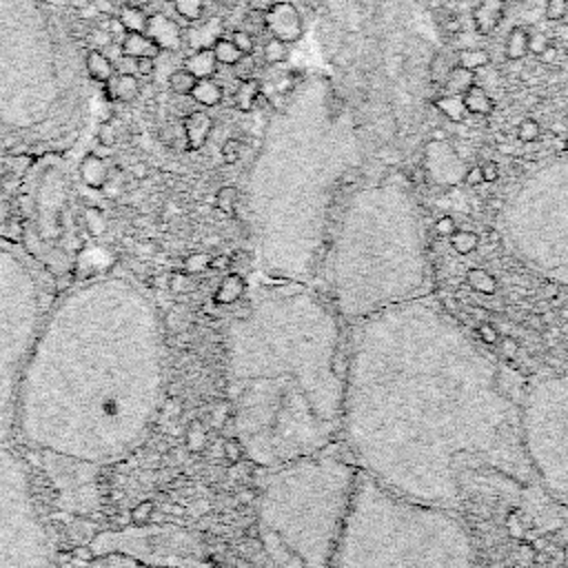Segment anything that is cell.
Returning <instances> with one entry per match:
<instances>
[{"label":"cell","mask_w":568,"mask_h":568,"mask_svg":"<svg viewBox=\"0 0 568 568\" xmlns=\"http://www.w3.org/2000/svg\"><path fill=\"white\" fill-rule=\"evenodd\" d=\"M149 2H153V0H124V4H131V7H144Z\"/></svg>","instance_id":"cell-60"},{"label":"cell","mask_w":568,"mask_h":568,"mask_svg":"<svg viewBox=\"0 0 568 568\" xmlns=\"http://www.w3.org/2000/svg\"><path fill=\"white\" fill-rule=\"evenodd\" d=\"M31 162L33 158H0V233L9 235L18 213L24 173Z\"/></svg>","instance_id":"cell-13"},{"label":"cell","mask_w":568,"mask_h":568,"mask_svg":"<svg viewBox=\"0 0 568 568\" xmlns=\"http://www.w3.org/2000/svg\"><path fill=\"white\" fill-rule=\"evenodd\" d=\"M435 109L453 122H464L468 115V111L462 102V95H442L435 100Z\"/></svg>","instance_id":"cell-27"},{"label":"cell","mask_w":568,"mask_h":568,"mask_svg":"<svg viewBox=\"0 0 568 568\" xmlns=\"http://www.w3.org/2000/svg\"><path fill=\"white\" fill-rule=\"evenodd\" d=\"M331 568H475L450 508L397 495L359 470Z\"/></svg>","instance_id":"cell-7"},{"label":"cell","mask_w":568,"mask_h":568,"mask_svg":"<svg viewBox=\"0 0 568 568\" xmlns=\"http://www.w3.org/2000/svg\"><path fill=\"white\" fill-rule=\"evenodd\" d=\"M146 20H149V16L142 11V7L124 4V7L120 9V22L124 24V29H126V31L144 33V29H146Z\"/></svg>","instance_id":"cell-31"},{"label":"cell","mask_w":568,"mask_h":568,"mask_svg":"<svg viewBox=\"0 0 568 568\" xmlns=\"http://www.w3.org/2000/svg\"><path fill=\"white\" fill-rule=\"evenodd\" d=\"M195 82H197V78H195L193 73H189L186 69H175V71L169 75V89H171L175 95H191Z\"/></svg>","instance_id":"cell-33"},{"label":"cell","mask_w":568,"mask_h":568,"mask_svg":"<svg viewBox=\"0 0 568 568\" xmlns=\"http://www.w3.org/2000/svg\"><path fill=\"white\" fill-rule=\"evenodd\" d=\"M266 470L257 532L271 568H331L359 468L326 448Z\"/></svg>","instance_id":"cell-6"},{"label":"cell","mask_w":568,"mask_h":568,"mask_svg":"<svg viewBox=\"0 0 568 568\" xmlns=\"http://www.w3.org/2000/svg\"><path fill=\"white\" fill-rule=\"evenodd\" d=\"M277 2H280V0H248V7H251V11H255V13H266V11H271Z\"/></svg>","instance_id":"cell-51"},{"label":"cell","mask_w":568,"mask_h":568,"mask_svg":"<svg viewBox=\"0 0 568 568\" xmlns=\"http://www.w3.org/2000/svg\"><path fill=\"white\" fill-rule=\"evenodd\" d=\"M220 153H222V160H224V162H229V164L237 162V158H240V153H242V144H240V140H235V138L224 140V142H222Z\"/></svg>","instance_id":"cell-42"},{"label":"cell","mask_w":568,"mask_h":568,"mask_svg":"<svg viewBox=\"0 0 568 568\" xmlns=\"http://www.w3.org/2000/svg\"><path fill=\"white\" fill-rule=\"evenodd\" d=\"M521 444L537 488L568 506V371L521 393Z\"/></svg>","instance_id":"cell-10"},{"label":"cell","mask_w":568,"mask_h":568,"mask_svg":"<svg viewBox=\"0 0 568 568\" xmlns=\"http://www.w3.org/2000/svg\"><path fill=\"white\" fill-rule=\"evenodd\" d=\"M528 29L526 27H513L506 40V58L508 60H521L528 53Z\"/></svg>","instance_id":"cell-26"},{"label":"cell","mask_w":568,"mask_h":568,"mask_svg":"<svg viewBox=\"0 0 568 568\" xmlns=\"http://www.w3.org/2000/svg\"><path fill=\"white\" fill-rule=\"evenodd\" d=\"M202 4L204 0H173L175 13L186 22H195L202 18Z\"/></svg>","instance_id":"cell-34"},{"label":"cell","mask_w":568,"mask_h":568,"mask_svg":"<svg viewBox=\"0 0 568 568\" xmlns=\"http://www.w3.org/2000/svg\"><path fill=\"white\" fill-rule=\"evenodd\" d=\"M191 98L202 106H215L222 102V87L217 82H213L211 78L197 80L191 91Z\"/></svg>","instance_id":"cell-25"},{"label":"cell","mask_w":568,"mask_h":568,"mask_svg":"<svg viewBox=\"0 0 568 568\" xmlns=\"http://www.w3.org/2000/svg\"><path fill=\"white\" fill-rule=\"evenodd\" d=\"M377 158H382L386 164H395L402 160V153L399 149H395L393 144H384L379 151H377Z\"/></svg>","instance_id":"cell-48"},{"label":"cell","mask_w":568,"mask_h":568,"mask_svg":"<svg viewBox=\"0 0 568 568\" xmlns=\"http://www.w3.org/2000/svg\"><path fill=\"white\" fill-rule=\"evenodd\" d=\"M262 91L260 82L255 78H248V80H240V87L235 91V106L240 111H251L253 109V102L257 98V93Z\"/></svg>","instance_id":"cell-29"},{"label":"cell","mask_w":568,"mask_h":568,"mask_svg":"<svg viewBox=\"0 0 568 568\" xmlns=\"http://www.w3.org/2000/svg\"><path fill=\"white\" fill-rule=\"evenodd\" d=\"M550 42H548V36H544V33H530V38H528V51H532V53H541L546 47H548Z\"/></svg>","instance_id":"cell-47"},{"label":"cell","mask_w":568,"mask_h":568,"mask_svg":"<svg viewBox=\"0 0 568 568\" xmlns=\"http://www.w3.org/2000/svg\"><path fill=\"white\" fill-rule=\"evenodd\" d=\"M286 58H288V44H286V42H282V40H277V38L266 40V44H264V60H266L268 64H280V62H284Z\"/></svg>","instance_id":"cell-35"},{"label":"cell","mask_w":568,"mask_h":568,"mask_svg":"<svg viewBox=\"0 0 568 568\" xmlns=\"http://www.w3.org/2000/svg\"><path fill=\"white\" fill-rule=\"evenodd\" d=\"M89 38H91V42L95 44V49H100V51H104L113 40H111V36H109V31H102V29H93L91 33H89Z\"/></svg>","instance_id":"cell-46"},{"label":"cell","mask_w":568,"mask_h":568,"mask_svg":"<svg viewBox=\"0 0 568 568\" xmlns=\"http://www.w3.org/2000/svg\"><path fill=\"white\" fill-rule=\"evenodd\" d=\"M568 11V0H546V11H544V18L546 20H561Z\"/></svg>","instance_id":"cell-43"},{"label":"cell","mask_w":568,"mask_h":568,"mask_svg":"<svg viewBox=\"0 0 568 568\" xmlns=\"http://www.w3.org/2000/svg\"><path fill=\"white\" fill-rule=\"evenodd\" d=\"M537 58H539V62H541V64H552V62H557V60H559V47L550 42V44H548V47H546Z\"/></svg>","instance_id":"cell-50"},{"label":"cell","mask_w":568,"mask_h":568,"mask_svg":"<svg viewBox=\"0 0 568 568\" xmlns=\"http://www.w3.org/2000/svg\"><path fill=\"white\" fill-rule=\"evenodd\" d=\"M84 49L49 0H0V158L64 155L91 113Z\"/></svg>","instance_id":"cell-4"},{"label":"cell","mask_w":568,"mask_h":568,"mask_svg":"<svg viewBox=\"0 0 568 568\" xmlns=\"http://www.w3.org/2000/svg\"><path fill=\"white\" fill-rule=\"evenodd\" d=\"M0 568H55L29 468L0 439Z\"/></svg>","instance_id":"cell-11"},{"label":"cell","mask_w":568,"mask_h":568,"mask_svg":"<svg viewBox=\"0 0 568 568\" xmlns=\"http://www.w3.org/2000/svg\"><path fill=\"white\" fill-rule=\"evenodd\" d=\"M213 55H215V60H217V64H229V67H233L237 60H240V51H237V47L229 40V38H217L215 42H213Z\"/></svg>","instance_id":"cell-32"},{"label":"cell","mask_w":568,"mask_h":568,"mask_svg":"<svg viewBox=\"0 0 568 568\" xmlns=\"http://www.w3.org/2000/svg\"><path fill=\"white\" fill-rule=\"evenodd\" d=\"M450 67H453V64H448V62H446L444 53H435V55H433V62H430V75H433V80L442 84V82H444V78L448 75Z\"/></svg>","instance_id":"cell-40"},{"label":"cell","mask_w":568,"mask_h":568,"mask_svg":"<svg viewBox=\"0 0 568 568\" xmlns=\"http://www.w3.org/2000/svg\"><path fill=\"white\" fill-rule=\"evenodd\" d=\"M539 135H541V126L535 118H524L517 124V138L521 142H535V140H539Z\"/></svg>","instance_id":"cell-36"},{"label":"cell","mask_w":568,"mask_h":568,"mask_svg":"<svg viewBox=\"0 0 568 568\" xmlns=\"http://www.w3.org/2000/svg\"><path fill=\"white\" fill-rule=\"evenodd\" d=\"M93 4H95V9H98L100 13H106V16H109L111 9H113V7H111V4H113L111 0H93Z\"/></svg>","instance_id":"cell-57"},{"label":"cell","mask_w":568,"mask_h":568,"mask_svg":"<svg viewBox=\"0 0 568 568\" xmlns=\"http://www.w3.org/2000/svg\"><path fill=\"white\" fill-rule=\"evenodd\" d=\"M80 178L91 186V189H102L109 182V166L104 158L95 153H87L78 166Z\"/></svg>","instance_id":"cell-20"},{"label":"cell","mask_w":568,"mask_h":568,"mask_svg":"<svg viewBox=\"0 0 568 568\" xmlns=\"http://www.w3.org/2000/svg\"><path fill=\"white\" fill-rule=\"evenodd\" d=\"M466 182H468V184H479V182H484L481 166H470V169L466 171Z\"/></svg>","instance_id":"cell-55"},{"label":"cell","mask_w":568,"mask_h":568,"mask_svg":"<svg viewBox=\"0 0 568 568\" xmlns=\"http://www.w3.org/2000/svg\"><path fill=\"white\" fill-rule=\"evenodd\" d=\"M544 11H546V0H524L521 18H526L528 22H535L544 16Z\"/></svg>","instance_id":"cell-39"},{"label":"cell","mask_w":568,"mask_h":568,"mask_svg":"<svg viewBox=\"0 0 568 568\" xmlns=\"http://www.w3.org/2000/svg\"><path fill=\"white\" fill-rule=\"evenodd\" d=\"M462 102H464L466 111L473 115H488L493 111V98L479 84H473L470 89H466L462 93Z\"/></svg>","instance_id":"cell-23"},{"label":"cell","mask_w":568,"mask_h":568,"mask_svg":"<svg viewBox=\"0 0 568 568\" xmlns=\"http://www.w3.org/2000/svg\"><path fill=\"white\" fill-rule=\"evenodd\" d=\"M237 200V191L233 186H224L220 193H217V204L224 206V209H231Z\"/></svg>","instance_id":"cell-49"},{"label":"cell","mask_w":568,"mask_h":568,"mask_svg":"<svg viewBox=\"0 0 568 568\" xmlns=\"http://www.w3.org/2000/svg\"><path fill=\"white\" fill-rule=\"evenodd\" d=\"M481 175H484V180L495 182V180L499 178V169H497V164H495L493 160H488L486 164H481Z\"/></svg>","instance_id":"cell-52"},{"label":"cell","mask_w":568,"mask_h":568,"mask_svg":"<svg viewBox=\"0 0 568 568\" xmlns=\"http://www.w3.org/2000/svg\"><path fill=\"white\" fill-rule=\"evenodd\" d=\"M84 71L91 82L104 84L109 78L115 75L113 62L100 51V49H87L84 51Z\"/></svg>","instance_id":"cell-19"},{"label":"cell","mask_w":568,"mask_h":568,"mask_svg":"<svg viewBox=\"0 0 568 568\" xmlns=\"http://www.w3.org/2000/svg\"><path fill=\"white\" fill-rule=\"evenodd\" d=\"M475 84V71L464 69L459 64H453L448 75L444 78L442 87L448 91V95H462L466 89H470Z\"/></svg>","instance_id":"cell-24"},{"label":"cell","mask_w":568,"mask_h":568,"mask_svg":"<svg viewBox=\"0 0 568 568\" xmlns=\"http://www.w3.org/2000/svg\"><path fill=\"white\" fill-rule=\"evenodd\" d=\"M84 568H211L171 528H126L93 539Z\"/></svg>","instance_id":"cell-12"},{"label":"cell","mask_w":568,"mask_h":568,"mask_svg":"<svg viewBox=\"0 0 568 568\" xmlns=\"http://www.w3.org/2000/svg\"><path fill=\"white\" fill-rule=\"evenodd\" d=\"M118 71H120V73H135V58L120 55V58H118Z\"/></svg>","instance_id":"cell-53"},{"label":"cell","mask_w":568,"mask_h":568,"mask_svg":"<svg viewBox=\"0 0 568 568\" xmlns=\"http://www.w3.org/2000/svg\"><path fill=\"white\" fill-rule=\"evenodd\" d=\"M342 109H344V100H342V98H335V100L331 102V118H337V115L342 113Z\"/></svg>","instance_id":"cell-58"},{"label":"cell","mask_w":568,"mask_h":568,"mask_svg":"<svg viewBox=\"0 0 568 568\" xmlns=\"http://www.w3.org/2000/svg\"><path fill=\"white\" fill-rule=\"evenodd\" d=\"M506 9L504 0H481L473 11V22L479 36H488L501 20Z\"/></svg>","instance_id":"cell-18"},{"label":"cell","mask_w":568,"mask_h":568,"mask_svg":"<svg viewBox=\"0 0 568 568\" xmlns=\"http://www.w3.org/2000/svg\"><path fill=\"white\" fill-rule=\"evenodd\" d=\"M521 388L424 295L348 331L339 439L388 490L455 508L466 470L537 486L521 444Z\"/></svg>","instance_id":"cell-1"},{"label":"cell","mask_w":568,"mask_h":568,"mask_svg":"<svg viewBox=\"0 0 568 568\" xmlns=\"http://www.w3.org/2000/svg\"><path fill=\"white\" fill-rule=\"evenodd\" d=\"M490 62V53L486 49H459L457 53V64L464 67V69H470V71H479L484 67H488Z\"/></svg>","instance_id":"cell-30"},{"label":"cell","mask_w":568,"mask_h":568,"mask_svg":"<svg viewBox=\"0 0 568 568\" xmlns=\"http://www.w3.org/2000/svg\"><path fill=\"white\" fill-rule=\"evenodd\" d=\"M164 379L155 302L124 275L91 277L51 302L20 377L13 426L29 448L106 464L146 437Z\"/></svg>","instance_id":"cell-2"},{"label":"cell","mask_w":568,"mask_h":568,"mask_svg":"<svg viewBox=\"0 0 568 568\" xmlns=\"http://www.w3.org/2000/svg\"><path fill=\"white\" fill-rule=\"evenodd\" d=\"M266 106H268V100H266V95L260 91L257 98H255V102H253V109H266Z\"/></svg>","instance_id":"cell-59"},{"label":"cell","mask_w":568,"mask_h":568,"mask_svg":"<svg viewBox=\"0 0 568 568\" xmlns=\"http://www.w3.org/2000/svg\"><path fill=\"white\" fill-rule=\"evenodd\" d=\"M95 140L102 144V146H111L115 144L118 140V133H115V124H111L109 120H102L98 131H95Z\"/></svg>","instance_id":"cell-41"},{"label":"cell","mask_w":568,"mask_h":568,"mask_svg":"<svg viewBox=\"0 0 568 568\" xmlns=\"http://www.w3.org/2000/svg\"><path fill=\"white\" fill-rule=\"evenodd\" d=\"M133 173H135L138 178H142V175L146 173V166H144V164H135V166H133Z\"/></svg>","instance_id":"cell-61"},{"label":"cell","mask_w":568,"mask_h":568,"mask_svg":"<svg viewBox=\"0 0 568 568\" xmlns=\"http://www.w3.org/2000/svg\"><path fill=\"white\" fill-rule=\"evenodd\" d=\"M557 42H561L566 49H568V22L566 24H559V29H557Z\"/></svg>","instance_id":"cell-56"},{"label":"cell","mask_w":568,"mask_h":568,"mask_svg":"<svg viewBox=\"0 0 568 568\" xmlns=\"http://www.w3.org/2000/svg\"><path fill=\"white\" fill-rule=\"evenodd\" d=\"M313 286L346 320L430 295L424 235L406 195L390 180L344 197Z\"/></svg>","instance_id":"cell-5"},{"label":"cell","mask_w":568,"mask_h":568,"mask_svg":"<svg viewBox=\"0 0 568 568\" xmlns=\"http://www.w3.org/2000/svg\"><path fill=\"white\" fill-rule=\"evenodd\" d=\"M182 129H184L189 151H195V149H202L204 142L209 140V133L213 129V120H211L209 113L195 109V111L186 113V118L182 122Z\"/></svg>","instance_id":"cell-16"},{"label":"cell","mask_w":568,"mask_h":568,"mask_svg":"<svg viewBox=\"0 0 568 568\" xmlns=\"http://www.w3.org/2000/svg\"><path fill=\"white\" fill-rule=\"evenodd\" d=\"M504 235L530 268L568 284V173L548 171L526 182L506 209Z\"/></svg>","instance_id":"cell-9"},{"label":"cell","mask_w":568,"mask_h":568,"mask_svg":"<svg viewBox=\"0 0 568 568\" xmlns=\"http://www.w3.org/2000/svg\"><path fill=\"white\" fill-rule=\"evenodd\" d=\"M102 93H104V98H106L109 102H115V100H118V98H115V75L109 78V80L102 84Z\"/></svg>","instance_id":"cell-54"},{"label":"cell","mask_w":568,"mask_h":568,"mask_svg":"<svg viewBox=\"0 0 568 568\" xmlns=\"http://www.w3.org/2000/svg\"><path fill=\"white\" fill-rule=\"evenodd\" d=\"M311 284H262L226 331L233 426L246 457L273 468L339 439L348 331Z\"/></svg>","instance_id":"cell-3"},{"label":"cell","mask_w":568,"mask_h":568,"mask_svg":"<svg viewBox=\"0 0 568 568\" xmlns=\"http://www.w3.org/2000/svg\"><path fill=\"white\" fill-rule=\"evenodd\" d=\"M231 42L237 47V51L240 53H251L253 51V36L248 33V31H244V29H237V31H233L231 33Z\"/></svg>","instance_id":"cell-44"},{"label":"cell","mask_w":568,"mask_h":568,"mask_svg":"<svg viewBox=\"0 0 568 568\" xmlns=\"http://www.w3.org/2000/svg\"><path fill=\"white\" fill-rule=\"evenodd\" d=\"M144 33L162 49V51H178L182 47V29L178 27L175 20L166 18L164 13H153L146 20Z\"/></svg>","instance_id":"cell-15"},{"label":"cell","mask_w":568,"mask_h":568,"mask_svg":"<svg viewBox=\"0 0 568 568\" xmlns=\"http://www.w3.org/2000/svg\"><path fill=\"white\" fill-rule=\"evenodd\" d=\"M561 93H564V95H566V98H568V84H566V87H564V91H561Z\"/></svg>","instance_id":"cell-62"},{"label":"cell","mask_w":568,"mask_h":568,"mask_svg":"<svg viewBox=\"0 0 568 568\" xmlns=\"http://www.w3.org/2000/svg\"><path fill=\"white\" fill-rule=\"evenodd\" d=\"M264 27L271 31L273 38H277L286 44L300 40L304 33L300 11L291 2H282V0L271 11L264 13Z\"/></svg>","instance_id":"cell-14"},{"label":"cell","mask_w":568,"mask_h":568,"mask_svg":"<svg viewBox=\"0 0 568 568\" xmlns=\"http://www.w3.org/2000/svg\"><path fill=\"white\" fill-rule=\"evenodd\" d=\"M51 302L44 271L11 235L0 233V430L13 424L20 377Z\"/></svg>","instance_id":"cell-8"},{"label":"cell","mask_w":568,"mask_h":568,"mask_svg":"<svg viewBox=\"0 0 568 568\" xmlns=\"http://www.w3.org/2000/svg\"><path fill=\"white\" fill-rule=\"evenodd\" d=\"M186 44L193 47V51L197 49H211L213 42L217 38H222V24L215 16L211 18H200L195 22H191V29L186 31Z\"/></svg>","instance_id":"cell-17"},{"label":"cell","mask_w":568,"mask_h":568,"mask_svg":"<svg viewBox=\"0 0 568 568\" xmlns=\"http://www.w3.org/2000/svg\"><path fill=\"white\" fill-rule=\"evenodd\" d=\"M153 71H155V58H151V55L135 58V75L149 78V75H153Z\"/></svg>","instance_id":"cell-45"},{"label":"cell","mask_w":568,"mask_h":568,"mask_svg":"<svg viewBox=\"0 0 568 568\" xmlns=\"http://www.w3.org/2000/svg\"><path fill=\"white\" fill-rule=\"evenodd\" d=\"M355 55H357V49H355L351 42H346V44H342V47L333 53L331 62H333L335 67H339V69H346V67H351V64L355 62Z\"/></svg>","instance_id":"cell-37"},{"label":"cell","mask_w":568,"mask_h":568,"mask_svg":"<svg viewBox=\"0 0 568 568\" xmlns=\"http://www.w3.org/2000/svg\"><path fill=\"white\" fill-rule=\"evenodd\" d=\"M233 73L240 78V80H248L253 78L255 73V60L251 53H242L240 60L233 64Z\"/></svg>","instance_id":"cell-38"},{"label":"cell","mask_w":568,"mask_h":568,"mask_svg":"<svg viewBox=\"0 0 568 568\" xmlns=\"http://www.w3.org/2000/svg\"><path fill=\"white\" fill-rule=\"evenodd\" d=\"M140 95V80L135 73L115 75V98L120 102H133Z\"/></svg>","instance_id":"cell-28"},{"label":"cell","mask_w":568,"mask_h":568,"mask_svg":"<svg viewBox=\"0 0 568 568\" xmlns=\"http://www.w3.org/2000/svg\"><path fill=\"white\" fill-rule=\"evenodd\" d=\"M120 47H122V55H129V58H142V55L158 58L162 53V49L146 33H138V31H129Z\"/></svg>","instance_id":"cell-21"},{"label":"cell","mask_w":568,"mask_h":568,"mask_svg":"<svg viewBox=\"0 0 568 568\" xmlns=\"http://www.w3.org/2000/svg\"><path fill=\"white\" fill-rule=\"evenodd\" d=\"M189 73H193L197 80L211 78L217 69V60L213 55V49H197L191 55L184 58V67Z\"/></svg>","instance_id":"cell-22"}]
</instances>
